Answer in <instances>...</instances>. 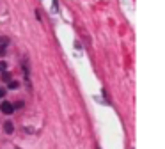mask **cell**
Returning <instances> with one entry per match:
<instances>
[{
	"label": "cell",
	"instance_id": "obj_1",
	"mask_svg": "<svg viewBox=\"0 0 165 149\" xmlns=\"http://www.w3.org/2000/svg\"><path fill=\"white\" fill-rule=\"evenodd\" d=\"M0 112H4V114H7V115H11V114L14 112L13 103H9V101H2V105H0Z\"/></svg>",
	"mask_w": 165,
	"mask_h": 149
},
{
	"label": "cell",
	"instance_id": "obj_2",
	"mask_svg": "<svg viewBox=\"0 0 165 149\" xmlns=\"http://www.w3.org/2000/svg\"><path fill=\"white\" fill-rule=\"evenodd\" d=\"M4 131H5V133H13V131H14L13 123H5V124H4Z\"/></svg>",
	"mask_w": 165,
	"mask_h": 149
},
{
	"label": "cell",
	"instance_id": "obj_3",
	"mask_svg": "<svg viewBox=\"0 0 165 149\" xmlns=\"http://www.w3.org/2000/svg\"><path fill=\"white\" fill-rule=\"evenodd\" d=\"M7 39H0V55H4V51H5V46H7Z\"/></svg>",
	"mask_w": 165,
	"mask_h": 149
},
{
	"label": "cell",
	"instance_id": "obj_4",
	"mask_svg": "<svg viewBox=\"0 0 165 149\" xmlns=\"http://www.w3.org/2000/svg\"><path fill=\"white\" fill-rule=\"evenodd\" d=\"M2 80H4V82H9V80H11V73L4 71V73H2Z\"/></svg>",
	"mask_w": 165,
	"mask_h": 149
},
{
	"label": "cell",
	"instance_id": "obj_5",
	"mask_svg": "<svg viewBox=\"0 0 165 149\" xmlns=\"http://www.w3.org/2000/svg\"><path fill=\"white\" fill-rule=\"evenodd\" d=\"M9 89H18V82L11 80V82H9Z\"/></svg>",
	"mask_w": 165,
	"mask_h": 149
},
{
	"label": "cell",
	"instance_id": "obj_6",
	"mask_svg": "<svg viewBox=\"0 0 165 149\" xmlns=\"http://www.w3.org/2000/svg\"><path fill=\"white\" fill-rule=\"evenodd\" d=\"M5 68H7V64H5L4 60H0V71H4Z\"/></svg>",
	"mask_w": 165,
	"mask_h": 149
},
{
	"label": "cell",
	"instance_id": "obj_7",
	"mask_svg": "<svg viewBox=\"0 0 165 149\" xmlns=\"http://www.w3.org/2000/svg\"><path fill=\"white\" fill-rule=\"evenodd\" d=\"M22 106H23V101H18L16 105H13V108H22Z\"/></svg>",
	"mask_w": 165,
	"mask_h": 149
},
{
	"label": "cell",
	"instance_id": "obj_8",
	"mask_svg": "<svg viewBox=\"0 0 165 149\" xmlns=\"http://www.w3.org/2000/svg\"><path fill=\"white\" fill-rule=\"evenodd\" d=\"M4 96H5V91H4V89H0V98H4Z\"/></svg>",
	"mask_w": 165,
	"mask_h": 149
}]
</instances>
